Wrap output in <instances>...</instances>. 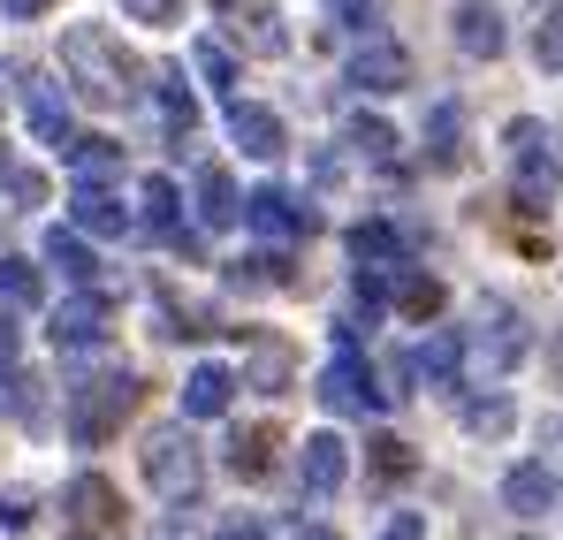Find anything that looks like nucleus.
Instances as JSON below:
<instances>
[{
	"label": "nucleus",
	"mask_w": 563,
	"mask_h": 540,
	"mask_svg": "<svg viewBox=\"0 0 563 540\" xmlns=\"http://www.w3.org/2000/svg\"><path fill=\"white\" fill-rule=\"evenodd\" d=\"M229 396H236V373H229V365H190L184 419H221V411H229Z\"/></svg>",
	"instance_id": "nucleus-20"
},
{
	"label": "nucleus",
	"mask_w": 563,
	"mask_h": 540,
	"mask_svg": "<svg viewBox=\"0 0 563 540\" xmlns=\"http://www.w3.org/2000/svg\"><path fill=\"white\" fill-rule=\"evenodd\" d=\"M213 15H221V31H229L244 54H260V62H275L282 46H289V31H282L275 0H213Z\"/></svg>",
	"instance_id": "nucleus-8"
},
{
	"label": "nucleus",
	"mask_w": 563,
	"mask_h": 540,
	"mask_svg": "<svg viewBox=\"0 0 563 540\" xmlns=\"http://www.w3.org/2000/svg\"><path fill=\"white\" fill-rule=\"evenodd\" d=\"M380 540H427V518H419V510H396V518H388V533Z\"/></svg>",
	"instance_id": "nucleus-41"
},
{
	"label": "nucleus",
	"mask_w": 563,
	"mask_h": 540,
	"mask_svg": "<svg viewBox=\"0 0 563 540\" xmlns=\"http://www.w3.org/2000/svg\"><path fill=\"white\" fill-rule=\"evenodd\" d=\"M411 464H419L411 442H396V434H380V442H374V480H411Z\"/></svg>",
	"instance_id": "nucleus-36"
},
{
	"label": "nucleus",
	"mask_w": 563,
	"mask_h": 540,
	"mask_svg": "<svg viewBox=\"0 0 563 540\" xmlns=\"http://www.w3.org/2000/svg\"><path fill=\"white\" fill-rule=\"evenodd\" d=\"M351 260L358 267H404V229L396 221H358L351 229Z\"/></svg>",
	"instance_id": "nucleus-22"
},
{
	"label": "nucleus",
	"mask_w": 563,
	"mask_h": 540,
	"mask_svg": "<svg viewBox=\"0 0 563 540\" xmlns=\"http://www.w3.org/2000/svg\"><path fill=\"white\" fill-rule=\"evenodd\" d=\"M465 434H487V442H495V434H510V404H503V396L465 404Z\"/></svg>",
	"instance_id": "nucleus-35"
},
{
	"label": "nucleus",
	"mask_w": 563,
	"mask_h": 540,
	"mask_svg": "<svg viewBox=\"0 0 563 540\" xmlns=\"http://www.w3.org/2000/svg\"><path fill=\"white\" fill-rule=\"evenodd\" d=\"M419 373H427L434 388H450V381L465 373V335H434V343L419 351Z\"/></svg>",
	"instance_id": "nucleus-32"
},
{
	"label": "nucleus",
	"mask_w": 563,
	"mask_h": 540,
	"mask_svg": "<svg viewBox=\"0 0 563 540\" xmlns=\"http://www.w3.org/2000/svg\"><path fill=\"white\" fill-rule=\"evenodd\" d=\"M244 221H252L260 236H282V244H289V236H312V206L289 198V190H275V183L244 198Z\"/></svg>",
	"instance_id": "nucleus-12"
},
{
	"label": "nucleus",
	"mask_w": 563,
	"mask_h": 540,
	"mask_svg": "<svg viewBox=\"0 0 563 540\" xmlns=\"http://www.w3.org/2000/svg\"><path fill=\"white\" fill-rule=\"evenodd\" d=\"M328 8H335L343 31H366V23H374V0H328Z\"/></svg>",
	"instance_id": "nucleus-40"
},
{
	"label": "nucleus",
	"mask_w": 563,
	"mask_h": 540,
	"mask_svg": "<svg viewBox=\"0 0 563 540\" xmlns=\"http://www.w3.org/2000/svg\"><path fill=\"white\" fill-rule=\"evenodd\" d=\"M229 137H236V153H252V161H282V153H289L282 114H275V107H252V99L229 107Z\"/></svg>",
	"instance_id": "nucleus-11"
},
{
	"label": "nucleus",
	"mask_w": 563,
	"mask_h": 540,
	"mask_svg": "<svg viewBox=\"0 0 563 540\" xmlns=\"http://www.w3.org/2000/svg\"><path fill=\"white\" fill-rule=\"evenodd\" d=\"M137 464H145V480H153L161 503H198V487H206V456L190 442V427H153Z\"/></svg>",
	"instance_id": "nucleus-6"
},
{
	"label": "nucleus",
	"mask_w": 563,
	"mask_h": 540,
	"mask_svg": "<svg viewBox=\"0 0 563 540\" xmlns=\"http://www.w3.org/2000/svg\"><path fill=\"white\" fill-rule=\"evenodd\" d=\"M275 450H282V427H275V419L236 427V434H229V472H236V480H267V472H275Z\"/></svg>",
	"instance_id": "nucleus-18"
},
{
	"label": "nucleus",
	"mask_w": 563,
	"mask_h": 540,
	"mask_svg": "<svg viewBox=\"0 0 563 540\" xmlns=\"http://www.w3.org/2000/svg\"><path fill=\"white\" fill-rule=\"evenodd\" d=\"M0 305H8V312L46 305V274L31 267V260H8V252H0Z\"/></svg>",
	"instance_id": "nucleus-27"
},
{
	"label": "nucleus",
	"mask_w": 563,
	"mask_h": 540,
	"mask_svg": "<svg viewBox=\"0 0 563 540\" xmlns=\"http://www.w3.org/2000/svg\"><path fill=\"white\" fill-rule=\"evenodd\" d=\"M69 176L77 183H114L122 176V145H114V137H77V145H69Z\"/></svg>",
	"instance_id": "nucleus-25"
},
{
	"label": "nucleus",
	"mask_w": 563,
	"mask_h": 540,
	"mask_svg": "<svg viewBox=\"0 0 563 540\" xmlns=\"http://www.w3.org/2000/svg\"><path fill=\"white\" fill-rule=\"evenodd\" d=\"M69 221H77L85 236H130V206H122L107 183H77V190H69Z\"/></svg>",
	"instance_id": "nucleus-16"
},
{
	"label": "nucleus",
	"mask_w": 563,
	"mask_h": 540,
	"mask_svg": "<svg viewBox=\"0 0 563 540\" xmlns=\"http://www.w3.org/2000/svg\"><path fill=\"white\" fill-rule=\"evenodd\" d=\"M213 540H275V533H267L260 518H229V526H221V533H213Z\"/></svg>",
	"instance_id": "nucleus-42"
},
{
	"label": "nucleus",
	"mask_w": 563,
	"mask_h": 540,
	"mask_svg": "<svg viewBox=\"0 0 563 540\" xmlns=\"http://www.w3.org/2000/svg\"><path fill=\"white\" fill-rule=\"evenodd\" d=\"M388 305H396L404 320H434V312L450 305V289H442L434 274H404V267H396V289H388Z\"/></svg>",
	"instance_id": "nucleus-23"
},
{
	"label": "nucleus",
	"mask_w": 563,
	"mask_h": 540,
	"mask_svg": "<svg viewBox=\"0 0 563 540\" xmlns=\"http://www.w3.org/2000/svg\"><path fill=\"white\" fill-rule=\"evenodd\" d=\"M450 38H457V54H472V62H495V54L510 46L503 8H495V0H465V8L450 15Z\"/></svg>",
	"instance_id": "nucleus-13"
},
{
	"label": "nucleus",
	"mask_w": 563,
	"mask_h": 540,
	"mask_svg": "<svg viewBox=\"0 0 563 540\" xmlns=\"http://www.w3.org/2000/svg\"><path fill=\"white\" fill-rule=\"evenodd\" d=\"M130 533V510H122V487L107 472H77L62 487V540H122Z\"/></svg>",
	"instance_id": "nucleus-5"
},
{
	"label": "nucleus",
	"mask_w": 563,
	"mask_h": 540,
	"mask_svg": "<svg viewBox=\"0 0 563 540\" xmlns=\"http://www.w3.org/2000/svg\"><path fill=\"white\" fill-rule=\"evenodd\" d=\"M46 267H62V282H92L99 260L85 252V229H46Z\"/></svg>",
	"instance_id": "nucleus-28"
},
{
	"label": "nucleus",
	"mask_w": 563,
	"mask_h": 540,
	"mask_svg": "<svg viewBox=\"0 0 563 540\" xmlns=\"http://www.w3.org/2000/svg\"><path fill=\"white\" fill-rule=\"evenodd\" d=\"M107 328H114V297L107 289H85V297H62L54 305V351H92V343H107Z\"/></svg>",
	"instance_id": "nucleus-9"
},
{
	"label": "nucleus",
	"mask_w": 563,
	"mask_h": 540,
	"mask_svg": "<svg viewBox=\"0 0 563 540\" xmlns=\"http://www.w3.org/2000/svg\"><path fill=\"white\" fill-rule=\"evenodd\" d=\"M503 145H510V198H518V213H549L556 183H563V161H556V145H549V130L533 114H518L503 130Z\"/></svg>",
	"instance_id": "nucleus-3"
},
{
	"label": "nucleus",
	"mask_w": 563,
	"mask_h": 540,
	"mask_svg": "<svg viewBox=\"0 0 563 540\" xmlns=\"http://www.w3.org/2000/svg\"><path fill=\"white\" fill-rule=\"evenodd\" d=\"M351 85L358 91H404L411 85V54H404L396 38H366V46L351 54Z\"/></svg>",
	"instance_id": "nucleus-14"
},
{
	"label": "nucleus",
	"mask_w": 563,
	"mask_h": 540,
	"mask_svg": "<svg viewBox=\"0 0 563 540\" xmlns=\"http://www.w3.org/2000/svg\"><path fill=\"white\" fill-rule=\"evenodd\" d=\"M297 540H335V533H328V526H305V533H297Z\"/></svg>",
	"instance_id": "nucleus-46"
},
{
	"label": "nucleus",
	"mask_w": 563,
	"mask_h": 540,
	"mask_svg": "<svg viewBox=\"0 0 563 540\" xmlns=\"http://www.w3.org/2000/svg\"><path fill=\"white\" fill-rule=\"evenodd\" d=\"M23 114H31V137L38 145H77V130H69V91L62 85H46L38 69H23Z\"/></svg>",
	"instance_id": "nucleus-10"
},
{
	"label": "nucleus",
	"mask_w": 563,
	"mask_h": 540,
	"mask_svg": "<svg viewBox=\"0 0 563 540\" xmlns=\"http://www.w3.org/2000/svg\"><path fill=\"white\" fill-rule=\"evenodd\" d=\"M198 221H206V229H229V221H244V198H236L229 168H198Z\"/></svg>",
	"instance_id": "nucleus-21"
},
{
	"label": "nucleus",
	"mask_w": 563,
	"mask_h": 540,
	"mask_svg": "<svg viewBox=\"0 0 563 540\" xmlns=\"http://www.w3.org/2000/svg\"><path fill=\"white\" fill-rule=\"evenodd\" d=\"M190 62H198V77H206L213 91H229V85H236V62H229V46L198 38V46H190Z\"/></svg>",
	"instance_id": "nucleus-34"
},
{
	"label": "nucleus",
	"mask_w": 563,
	"mask_h": 540,
	"mask_svg": "<svg viewBox=\"0 0 563 540\" xmlns=\"http://www.w3.org/2000/svg\"><path fill=\"white\" fill-rule=\"evenodd\" d=\"M161 122H168V137H176V145L198 137V99H190L184 69H168V77H161Z\"/></svg>",
	"instance_id": "nucleus-26"
},
{
	"label": "nucleus",
	"mask_w": 563,
	"mask_h": 540,
	"mask_svg": "<svg viewBox=\"0 0 563 540\" xmlns=\"http://www.w3.org/2000/svg\"><path fill=\"white\" fill-rule=\"evenodd\" d=\"M15 351H23V328H15V320H8V312H0V373H8V365H15Z\"/></svg>",
	"instance_id": "nucleus-43"
},
{
	"label": "nucleus",
	"mask_w": 563,
	"mask_h": 540,
	"mask_svg": "<svg viewBox=\"0 0 563 540\" xmlns=\"http://www.w3.org/2000/svg\"><path fill=\"white\" fill-rule=\"evenodd\" d=\"M0 8H8V15H15V23H31V15H46V8H54V0H0Z\"/></svg>",
	"instance_id": "nucleus-44"
},
{
	"label": "nucleus",
	"mask_w": 563,
	"mask_h": 540,
	"mask_svg": "<svg viewBox=\"0 0 563 540\" xmlns=\"http://www.w3.org/2000/svg\"><path fill=\"white\" fill-rule=\"evenodd\" d=\"M62 69H69L77 99H92V107H130L137 85H145V62L107 23H69L62 31Z\"/></svg>",
	"instance_id": "nucleus-1"
},
{
	"label": "nucleus",
	"mask_w": 563,
	"mask_h": 540,
	"mask_svg": "<svg viewBox=\"0 0 563 540\" xmlns=\"http://www.w3.org/2000/svg\"><path fill=\"white\" fill-rule=\"evenodd\" d=\"M541 442H549V464H563V419H549V427H541Z\"/></svg>",
	"instance_id": "nucleus-45"
},
{
	"label": "nucleus",
	"mask_w": 563,
	"mask_h": 540,
	"mask_svg": "<svg viewBox=\"0 0 563 540\" xmlns=\"http://www.w3.org/2000/svg\"><path fill=\"white\" fill-rule=\"evenodd\" d=\"M0 190H8L15 206H46V176L23 168V161H0Z\"/></svg>",
	"instance_id": "nucleus-33"
},
{
	"label": "nucleus",
	"mask_w": 563,
	"mask_h": 540,
	"mask_svg": "<svg viewBox=\"0 0 563 540\" xmlns=\"http://www.w3.org/2000/svg\"><path fill=\"white\" fill-rule=\"evenodd\" d=\"M427 161H434V168H465V114H457L450 99H442L434 122H427Z\"/></svg>",
	"instance_id": "nucleus-24"
},
{
	"label": "nucleus",
	"mask_w": 563,
	"mask_h": 540,
	"mask_svg": "<svg viewBox=\"0 0 563 540\" xmlns=\"http://www.w3.org/2000/svg\"><path fill=\"white\" fill-rule=\"evenodd\" d=\"M351 145H358V161H374V168H396V130H388L380 114H351Z\"/></svg>",
	"instance_id": "nucleus-31"
},
{
	"label": "nucleus",
	"mask_w": 563,
	"mask_h": 540,
	"mask_svg": "<svg viewBox=\"0 0 563 540\" xmlns=\"http://www.w3.org/2000/svg\"><path fill=\"white\" fill-rule=\"evenodd\" d=\"M137 373H92V381H77L69 388V434H77V450H107L114 434H122V419L137 411Z\"/></svg>",
	"instance_id": "nucleus-2"
},
{
	"label": "nucleus",
	"mask_w": 563,
	"mask_h": 540,
	"mask_svg": "<svg viewBox=\"0 0 563 540\" xmlns=\"http://www.w3.org/2000/svg\"><path fill=\"white\" fill-rule=\"evenodd\" d=\"M503 503H510L518 518H541V510L556 503V464H510V472H503Z\"/></svg>",
	"instance_id": "nucleus-19"
},
{
	"label": "nucleus",
	"mask_w": 563,
	"mask_h": 540,
	"mask_svg": "<svg viewBox=\"0 0 563 540\" xmlns=\"http://www.w3.org/2000/svg\"><path fill=\"white\" fill-rule=\"evenodd\" d=\"M335 419H366V411H380L388 404V388H374V373H366V359H358V335L343 328L335 335V359L320 365V388H312Z\"/></svg>",
	"instance_id": "nucleus-7"
},
{
	"label": "nucleus",
	"mask_w": 563,
	"mask_h": 540,
	"mask_svg": "<svg viewBox=\"0 0 563 540\" xmlns=\"http://www.w3.org/2000/svg\"><path fill=\"white\" fill-rule=\"evenodd\" d=\"M533 54H541V69H563V8L541 15V31H533Z\"/></svg>",
	"instance_id": "nucleus-38"
},
{
	"label": "nucleus",
	"mask_w": 563,
	"mask_h": 540,
	"mask_svg": "<svg viewBox=\"0 0 563 540\" xmlns=\"http://www.w3.org/2000/svg\"><path fill=\"white\" fill-rule=\"evenodd\" d=\"M297 480H305V495H335V487L351 480V450H343V434H305V450H297Z\"/></svg>",
	"instance_id": "nucleus-15"
},
{
	"label": "nucleus",
	"mask_w": 563,
	"mask_h": 540,
	"mask_svg": "<svg viewBox=\"0 0 563 540\" xmlns=\"http://www.w3.org/2000/svg\"><path fill=\"white\" fill-rule=\"evenodd\" d=\"M31 503H38L31 487H8V495H0V526H8V533H23V526H31Z\"/></svg>",
	"instance_id": "nucleus-39"
},
{
	"label": "nucleus",
	"mask_w": 563,
	"mask_h": 540,
	"mask_svg": "<svg viewBox=\"0 0 563 540\" xmlns=\"http://www.w3.org/2000/svg\"><path fill=\"white\" fill-rule=\"evenodd\" d=\"M289 343H282V335H252V388H267V396H275V388H289Z\"/></svg>",
	"instance_id": "nucleus-29"
},
{
	"label": "nucleus",
	"mask_w": 563,
	"mask_h": 540,
	"mask_svg": "<svg viewBox=\"0 0 563 540\" xmlns=\"http://www.w3.org/2000/svg\"><path fill=\"white\" fill-rule=\"evenodd\" d=\"M526 312L518 305H503V297H479L472 305V335H465V365L479 373V381H503L510 365L526 359Z\"/></svg>",
	"instance_id": "nucleus-4"
},
{
	"label": "nucleus",
	"mask_w": 563,
	"mask_h": 540,
	"mask_svg": "<svg viewBox=\"0 0 563 540\" xmlns=\"http://www.w3.org/2000/svg\"><path fill=\"white\" fill-rule=\"evenodd\" d=\"M137 206H145V229H153L161 244H176V252H190V236H184V190H176V176H145V190H137Z\"/></svg>",
	"instance_id": "nucleus-17"
},
{
	"label": "nucleus",
	"mask_w": 563,
	"mask_h": 540,
	"mask_svg": "<svg viewBox=\"0 0 563 540\" xmlns=\"http://www.w3.org/2000/svg\"><path fill=\"white\" fill-rule=\"evenodd\" d=\"M229 282H236V289H289V282H297V267H289L282 252H260V260H236V267H229Z\"/></svg>",
	"instance_id": "nucleus-30"
},
{
	"label": "nucleus",
	"mask_w": 563,
	"mask_h": 540,
	"mask_svg": "<svg viewBox=\"0 0 563 540\" xmlns=\"http://www.w3.org/2000/svg\"><path fill=\"white\" fill-rule=\"evenodd\" d=\"M122 15H130V23H153V31H168V23H184V0H122Z\"/></svg>",
	"instance_id": "nucleus-37"
}]
</instances>
